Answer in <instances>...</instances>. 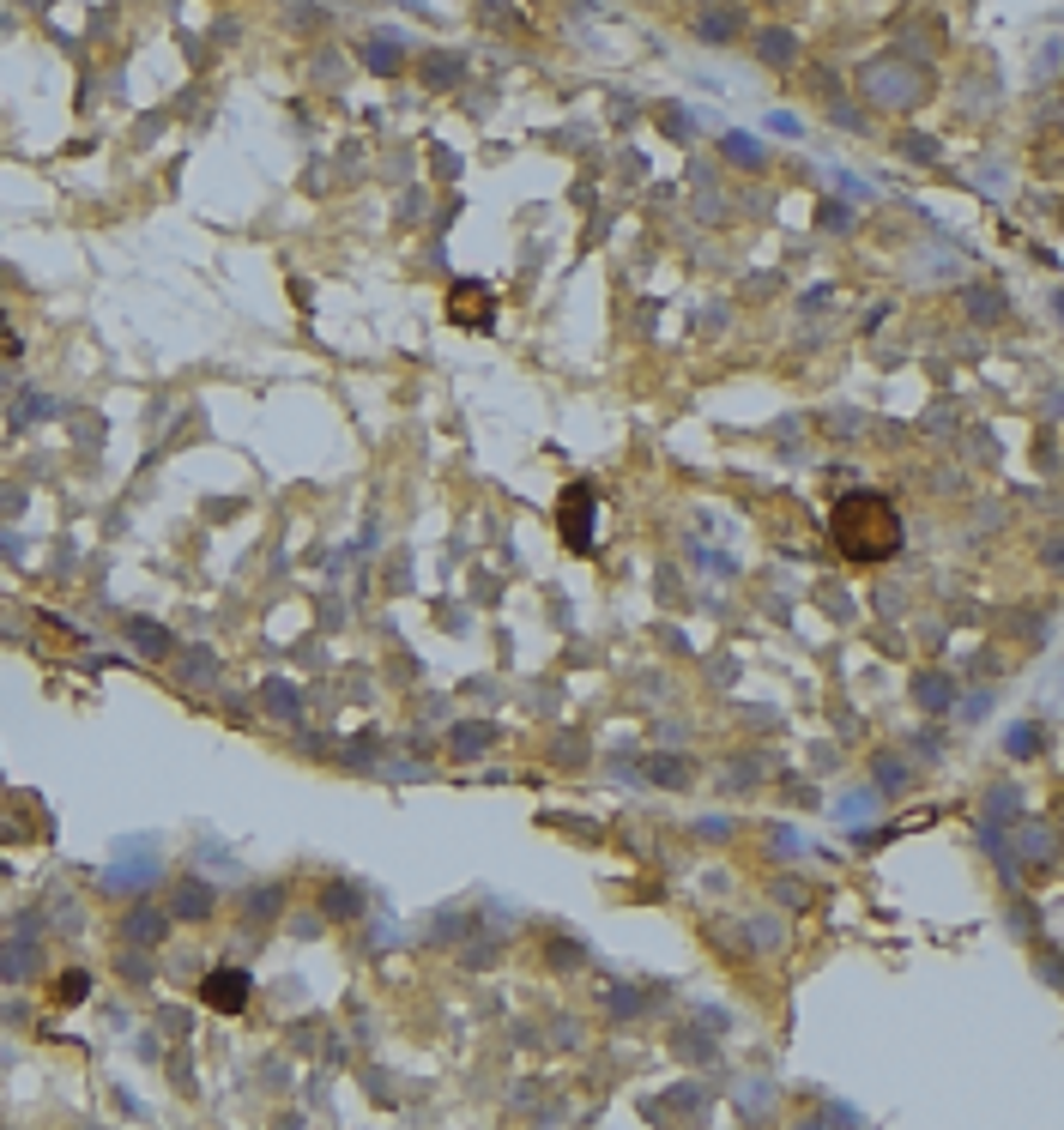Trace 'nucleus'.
<instances>
[{
    "label": "nucleus",
    "instance_id": "nucleus-16",
    "mask_svg": "<svg viewBox=\"0 0 1064 1130\" xmlns=\"http://www.w3.org/2000/svg\"><path fill=\"white\" fill-rule=\"evenodd\" d=\"M901 158L907 164H938V140L932 133H901Z\"/></svg>",
    "mask_w": 1064,
    "mask_h": 1130
},
{
    "label": "nucleus",
    "instance_id": "nucleus-4",
    "mask_svg": "<svg viewBox=\"0 0 1064 1130\" xmlns=\"http://www.w3.org/2000/svg\"><path fill=\"white\" fill-rule=\"evenodd\" d=\"M1052 870L1059 865V828L1052 822H1022L1016 828V870Z\"/></svg>",
    "mask_w": 1064,
    "mask_h": 1130
},
{
    "label": "nucleus",
    "instance_id": "nucleus-28",
    "mask_svg": "<svg viewBox=\"0 0 1064 1130\" xmlns=\"http://www.w3.org/2000/svg\"><path fill=\"white\" fill-rule=\"evenodd\" d=\"M750 925H756V943H762V949L786 938V931H780V919H750Z\"/></svg>",
    "mask_w": 1064,
    "mask_h": 1130
},
{
    "label": "nucleus",
    "instance_id": "nucleus-10",
    "mask_svg": "<svg viewBox=\"0 0 1064 1130\" xmlns=\"http://www.w3.org/2000/svg\"><path fill=\"white\" fill-rule=\"evenodd\" d=\"M756 61H762V67H793L798 37L793 30H762V37H756Z\"/></svg>",
    "mask_w": 1064,
    "mask_h": 1130
},
{
    "label": "nucleus",
    "instance_id": "nucleus-12",
    "mask_svg": "<svg viewBox=\"0 0 1064 1130\" xmlns=\"http://www.w3.org/2000/svg\"><path fill=\"white\" fill-rule=\"evenodd\" d=\"M720 151H725V164H738V169H762V164H769V151L756 145V133H725Z\"/></svg>",
    "mask_w": 1064,
    "mask_h": 1130
},
{
    "label": "nucleus",
    "instance_id": "nucleus-18",
    "mask_svg": "<svg viewBox=\"0 0 1064 1130\" xmlns=\"http://www.w3.org/2000/svg\"><path fill=\"white\" fill-rule=\"evenodd\" d=\"M127 938L158 943V938H164V919H158V913H145V907H140V913H127Z\"/></svg>",
    "mask_w": 1064,
    "mask_h": 1130
},
{
    "label": "nucleus",
    "instance_id": "nucleus-22",
    "mask_svg": "<svg viewBox=\"0 0 1064 1130\" xmlns=\"http://www.w3.org/2000/svg\"><path fill=\"white\" fill-rule=\"evenodd\" d=\"M672 1046H677V1052H683V1059H696V1064H708V1059H714V1046H708V1040H701V1034H677Z\"/></svg>",
    "mask_w": 1064,
    "mask_h": 1130
},
{
    "label": "nucleus",
    "instance_id": "nucleus-31",
    "mask_svg": "<svg viewBox=\"0 0 1064 1130\" xmlns=\"http://www.w3.org/2000/svg\"><path fill=\"white\" fill-rule=\"evenodd\" d=\"M1046 569H1059L1064 575V532H1052V545H1046Z\"/></svg>",
    "mask_w": 1064,
    "mask_h": 1130
},
{
    "label": "nucleus",
    "instance_id": "nucleus-7",
    "mask_svg": "<svg viewBox=\"0 0 1064 1130\" xmlns=\"http://www.w3.org/2000/svg\"><path fill=\"white\" fill-rule=\"evenodd\" d=\"M459 79H466V61H459L454 48H435L430 61H424V85H430V91H454Z\"/></svg>",
    "mask_w": 1064,
    "mask_h": 1130
},
{
    "label": "nucleus",
    "instance_id": "nucleus-11",
    "mask_svg": "<svg viewBox=\"0 0 1064 1130\" xmlns=\"http://www.w3.org/2000/svg\"><path fill=\"white\" fill-rule=\"evenodd\" d=\"M914 701L919 707H932V714H943V707H956V690H949V677L943 672H919L914 677Z\"/></svg>",
    "mask_w": 1064,
    "mask_h": 1130
},
{
    "label": "nucleus",
    "instance_id": "nucleus-25",
    "mask_svg": "<svg viewBox=\"0 0 1064 1130\" xmlns=\"http://www.w3.org/2000/svg\"><path fill=\"white\" fill-rule=\"evenodd\" d=\"M817 224H822V230H846L853 212H846V206H817Z\"/></svg>",
    "mask_w": 1064,
    "mask_h": 1130
},
{
    "label": "nucleus",
    "instance_id": "nucleus-26",
    "mask_svg": "<svg viewBox=\"0 0 1064 1130\" xmlns=\"http://www.w3.org/2000/svg\"><path fill=\"white\" fill-rule=\"evenodd\" d=\"M666 133H672V140H690V133H696V121L683 116V109H666Z\"/></svg>",
    "mask_w": 1064,
    "mask_h": 1130
},
{
    "label": "nucleus",
    "instance_id": "nucleus-9",
    "mask_svg": "<svg viewBox=\"0 0 1064 1130\" xmlns=\"http://www.w3.org/2000/svg\"><path fill=\"white\" fill-rule=\"evenodd\" d=\"M696 30H701V43H732V37L744 30V13H738V6H714V13L696 19Z\"/></svg>",
    "mask_w": 1064,
    "mask_h": 1130
},
{
    "label": "nucleus",
    "instance_id": "nucleus-23",
    "mask_svg": "<svg viewBox=\"0 0 1064 1130\" xmlns=\"http://www.w3.org/2000/svg\"><path fill=\"white\" fill-rule=\"evenodd\" d=\"M696 835H701V841H732V817H701Z\"/></svg>",
    "mask_w": 1064,
    "mask_h": 1130
},
{
    "label": "nucleus",
    "instance_id": "nucleus-20",
    "mask_svg": "<svg viewBox=\"0 0 1064 1130\" xmlns=\"http://www.w3.org/2000/svg\"><path fill=\"white\" fill-rule=\"evenodd\" d=\"M1035 973L1046 980V986H1064V956L1059 949H1035Z\"/></svg>",
    "mask_w": 1064,
    "mask_h": 1130
},
{
    "label": "nucleus",
    "instance_id": "nucleus-2",
    "mask_svg": "<svg viewBox=\"0 0 1064 1130\" xmlns=\"http://www.w3.org/2000/svg\"><path fill=\"white\" fill-rule=\"evenodd\" d=\"M925 73L914 67V61H871L865 67V97L877 103V109H919L925 103Z\"/></svg>",
    "mask_w": 1064,
    "mask_h": 1130
},
{
    "label": "nucleus",
    "instance_id": "nucleus-29",
    "mask_svg": "<svg viewBox=\"0 0 1064 1130\" xmlns=\"http://www.w3.org/2000/svg\"><path fill=\"white\" fill-rule=\"evenodd\" d=\"M327 907H333V913H357V895H351V889H327Z\"/></svg>",
    "mask_w": 1064,
    "mask_h": 1130
},
{
    "label": "nucleus",
    "instance_id": "nucleus-33",
    "mask_svg": "<svg viewBox=\"0 0 1064 1130\" xmlns=\"http://www.w3.org/2000/svg\"><path fill=\"white\" fill-rule=\"evenodd\" d=\"M1052 314H1059V321H1064V290H1059V303H1052Z\"/></svg>",
    "mask_w": 1064,
    "mask_h": 1130
},
{
    "label": "nucleus",
    "instance_id": "nucleus-21",
    "mask_svg": "<svg viewBox=\"0 0 1064 1130\" xmlns=\"http://www.w3.org/2000/svg\"><path fill=\"white\" fill-rule=\"evenodd\" d=\"M967 296H974V303H967V309H974V321H998V314H1004L998 290H967Z\"/></svg>",
    "mask_w": 1064,
    "mask_h": 1130
},
{
    "label": "nucleus",
    "instance_id": "nucleus-30",
    "mask_svg": "<svg viewBox=\"0 0 1064 1130\" xmlns=\"http://www.w3.org/2000/svg\"><path fill=\"white\" fill-rule=\"evenodd\" d=\"M212 907V895L206 889H182V913H206Z\"/></svg>",
    "mask_w": 1064,
    "mask_h": 1130
},
{
    "label": "nucleus",
    "instance_id": "nucleus-15",
    "mask_svg": "<svg viewBox=\"0 0 1064 1130\" xmlns=\"http://www.w3.org/2000/svg\"><path fill=\"white\" fill-rule=\"evenodd\" d=\"M871 774H877V786H883V793H901V786H907V762H901V756H877Z\"/></svg>",
    "mask_w": 1064,
    "mask_h": 1130
},
{
    "label": "nucleus",
    "instance_id": "nucleus-17",
    "mask_svg": "<svg viewBox=\"0 0 1064 1130\" xmlns=\"http://www.w3.org/2000/svg\"><path fill=\"white\" fill-rule=\"evenodd\" d=\"M877 810H883V793H853V798H841V817H846V822L877 817Z\"/></svg>",
    "mask_w": 1064,
    "mask_h": 1130
},
{
    "label": "nucleus",
    "instance_id": "nucleus-32",
    "mask_svg": "<svg viewBox=\"0 0 1064 1130\" xmlns=\"http://www.w3.org/2000/svg\"><path fill=\"white\" fill-rule=\"evenodd\" d=\"M769 133H786V140H793V133H798V116H769Z\"/></svg>",
    "mask_w": 1064,
    "mask_h": 1130
},
{
    "label": "nucleus",
    "instance_id": "nucleus-3",
    "mask_svg": "<svg viewBox=\"0 0 1064 1130\" xmlns=\"http://www.w3.org/2000/svg\"><path fill=\"white\" fill-rule=\"evenodd\" d=\"M593 520H599V490L593 484H569L556 502V532L569 551H593Z\"/></svg>",
    "mask_w": 1064,
    "mask_h": 1130
},
{
    "label": "nucleus",
    "instance_id": "nucleus-19",
    "mask_svg": "<svg viewBox=\"0 0 1064 1130\" xmlns=\"http://www.w3.org/2000/svg\"><path fill=\"white\" fill-rule=\"evenodd\" d=\"M1004 749H1010V756H1022V762H1028V756H1035V749H1040V725H1016L1010 738H1004Z\"/></svg>",
    "mask_w": 1064,
    "mask_h": 1130
},
{
    "label": "nucleus",
    "instance_id": "nucleus-8",
    "mask_svg": "<svg viewBox=\"0 0 1064 1130\" xmlns=\"http://www.w3.org/2000/svg\"><path fill=\"white\" fill-rule=\"evenodd\" d=\"M496 738H503V732H496L490 720H484V725H478V720H466V725H454V738H448V749H454L459 762H472V756H478V749H490Z\"/></svg>",
    "mask_w": 1064,
    "mask_h": 1130
},
{
    "label": "nucleus",
    "instance_id": "nucleus-1",
    "mask_svg": "<svg viewBox=\"0 0 1064 1130\" xmlns=\"http://www.w3.org/2000/svg\"><path fill=\"white\" fill-rule=\"evenodd\" d=\"M828 538H835V551L846 562H889L901 551V514H895L883 496H871V490H853L835 502L828 514Z\"/></svg>",
    "mask_w": 1064,
    "mask_h": 1130
},
{
    "label": "nucleus",
    "instance_id": "nucleus-13",
    "mask_svg": "<svg viewBox=\"0 0 1064 1130\" xmlns=\"http://www.w3.org/2000/svg\"><path fill=\"white\" fill-rule=\"evenodd\" d=\"M648 780L653 786H690V762H683V756H653Z\"/></svg>",
    "mask_w": 1064,
    "mask_h": 1130
},
{
    "label": "nucleus",
    "instance_id": "nucleus-24",
    "mask_svg": "<svg viewBox=\"0 0 1064 1130\" xmlns=\"http://www.w3.org/2000/svg\"><path fill=\"white\" fill-rule=\"evenodd\" d=\"M587 962V949H575V943H551V967H580Z\"/></svg>",
    "mask_w": 1064,
    "mask_h": 1130
},
{
    "label": "nucleus",
    "instance_id": "nucleus-5",
    "mask_svg": "<svg viewBox=\"0 0 1064 1130\" xmlns=\"http://www.w3.org/2000/svg\"><path fill=\"white\" fill-rule=\"evenodd\" d=\"M206 1004L224 1015H237L242 1004H248V973H242V967H218L212 980H206Z\"/></svg>",
    "mask_w": 1064,
    "mask_h": 1130
},
{
    "label": "nucleus",
    "instance_id": "nucleus-6",
    "mask_svg": "<svg viewBox=\"0 0 1064 1130\" xmlns=\"http://www.w3.org/2000/svg\"><path fill=\"white\" fill-rule=\"evenodd\" d=\"M490 309H496V303H490V290H484V285H472V279H459V285H454L448 314H454L459 327H490Z\"/></svg>",
    "mask_w": 1064,
    "mask_h": 1130
},
{
    "label": "nucleus",
    "instance_id": "nucleus-14",
    "mask_svg": "<svg viewBox=\"0 0 1064 1130\" xmlns=\"http://www.w3.org/2000/svg\"><path fill=\"white\" fill-rule=\"evenodd\" d=\"M363 67L369 73H400V37H375L363 48Z\"/></svg>",
    "mask_w": 1064,
    "mask_h": 1130
},
{
    "label": "nucleus",
    "instance_id": "nucleus-27",
    "mask_svg": "<svg viewBox=\"0 0 1064 1130\" xmlns=\"http://www.w3.org/2000/svg\"><path fill=\"white\" fill-rule=\"evenodd\" d=\"M1010 931L1016 938H1035V907H1010Z\"/></svg>",
    "mask_w": 1064,
    "mask_h": 1130
}]
</instances>
